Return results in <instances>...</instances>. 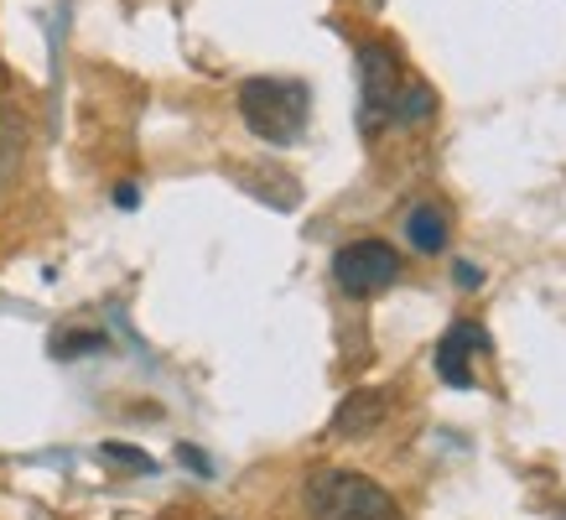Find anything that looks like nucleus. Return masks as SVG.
Instances as JSON below:
<instances>
[{"label":"nucleus","mask_w":566,"mask_h":520,"mask_svg":"<svg viewBox=\"0 0 566 520\" xmlns=\"http://www.w3.org/2000/svg\"><path fill=\"white\" fill-rule=\"evenodd\" d=\"M240 115L250 125V136H260L265 146H296L302 131H307L312 94L296 79H244Z\"/></svg>","instance_id":"f03ea898"},{"label":"nucleus","mask_w":566,"mask_h":520,"mask_svg":"<svg viewBox=\"0 0 566 520\" xmlns=\"http://www.w3.org/2000/svg\"><path fill=\"white\" fill-rule=\"evenodd\" d=\"M359 89H364V131L395 125V104H400L406 73H400V58L385 42H364L359 48Z\"/></svg>","instance_id":"20e7f679"},{"label":"nucleus","mask_w":566,"mask_h":520,"mask_svg":"<svg viewBox=\"0 0 566 520\" xmlns=\"http://www.w3.org/2000/svg\"><path fill=\"white\" fill-rule=\"evenodd\" d=\"M104 458H115V464H130V474H151V458H146V453H140V448H125V443H104Z\"/></svg>","instance_id":"9b49d317"},{"label":"nucleus","mask_w":566,"mask_h":520,"mask_svg":"<svg viewBox=\"0 0 566 520\" xmlns=\"http://www.w3.org/2000/svg\"><path fill=\"white\" fill-rule=\"evenodd\" d=\"M406 240H411L421 256H442L447 240H452L447 208L442 204H416L411 214H406Z\"/></svg>","instance_id":"0eeeda50"},{"label":"nucleus","mask_w":566,"mask_h":520,"mask_svg":"<svg viewBox=\"0 0 566 520\" xmlns=\"http://www.w3.org/2000/svg\"><path fill=\"white\" fill-rule=\"evenodd\" d=\"M437 110V94L427 84H406L400 89V104H395V125H411V121H427Z\"/></svg>","instance_id":"1a4fd4ad"},{"label":"nucleus","mask_w":566,"mask_h":520,"mask_svg":"<svg viewBox=\"0 0 566 520\" xmlns=\"http://www.w3.org/2000/svg\"><path fill=\"white\" fill-rule=\"evenodd\" d=\"M364 6H369V11H379V6H385V0H364Z\"/></svg>","instance_id":"ddd939ff"},{"label":"nucleus","mask_w":566,"mask_h":520,"mask_svg":"<svg viewBox=\"0 0 566 520\" xmlns=\"http://www.w3.org/2000/svg\"><path fill=\"white\" fill-rule=\"evenodd\" d=\"M385 416H390V391L385 385H359V391H348L338 401V412L327 422V433L333 437H369L375 427H385Z\"/></svg>","instance_id":"39448f33"},{"label":"nucleus","mask_w":566,"mask_h":520,"mask_svg":"<svg viewBox=\"0 0 566 520\" xmlns=\"http://www.w3.org/2000/svg\"><path fill=\"white\" fill-rule=\"evenodd\" d=\"M406 271V260L390 240H348L338 256H333V281L344 297H379L385 287H395Z\"/></svg>","instance_id":"7ed1b4c3"},{"label":"nucleus","mask_w":566,"mask_h":520,"mask_svg":"<svg viewBox=\"0 0 566 520\" xmlns=\"http://www.w3.org/2000/svg\"><path fill=\"white\" fill-rule=\"evenodd\" d=\"M479 349H483V329H479V323H452V329L442 333L437 354H431V364H437V375H442L452 391H468V385H473L468 354H479Z\"/></svg>","instance_id":"423d86ee"},{"label":"nucleus","mask_w":566,"mask_h":520,"mask_svg":"<svg viewBox=\"0 0 566 520\" xmlns=\"http://www.w3.org/2000/svg\"><path fill=\"white\" fill-rule=\"evenodd\" d=\"M302 505H307V520H406L400 500L379 479L338 464L312 468L302 485Z\"/></svg>","instance_id":"f257e3e1"},{"label":"nucleus","mask_w":566,"mask_h":520,"mask_svg":"<svg viewBox=\"0 0 566 520\" xmlns=\"http://www.w3.org/2000/svg\"><path fill=\"white\" fill-rule=\"evenodd\" d=\"M109 349V339H104L99 329H69V333H57L52 339V354L57 360H78V354H104Z\"/></svg>","instance_id":"6e6552de"},{"label":"nucleus","mask_w":566,"mask_h":520,"mask_svg":"<svg viewBox=\"0 0 566 520\" xmlns=\"http://www.w3.org/2000/svg\"><path fill=\"white\" fill-rule=\"evenodd\" d=\"M483 271H473V266H458V287H479Z\"/></svg>","instance_id":"f8f14e48"},{"label":"nucleus","mask_w":566,"mask_h":520,"mask_svg":"<svg viewBox=\"0 0 566 520\" xmlns=\"http://www.w3.org/2000/svg\"><path fill=\"white\" fill-rule=\"evenodd\" d=\"M17 162H21V125L0 121V193H6L11 173H17Z\"/></svg>","instance_id":"9d476101"}]
</instances>
